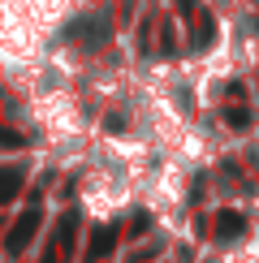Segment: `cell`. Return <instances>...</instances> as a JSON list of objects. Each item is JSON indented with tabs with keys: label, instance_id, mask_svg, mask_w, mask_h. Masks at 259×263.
Instances as JSON below:
<instances>
[{
	"label": "cell",
	"instance_id": "cell-1",
	"mask_svg": "<svg viewBox=\"0 0 259 263\" xmlns=\"http://www.w3.org/2000/svg\"><path fill=\"white\" fill-rule=\"evenodd\" d=\"M35 229H39V212L30 207V212H22V220L13 224V233L5 237V250H9V255H22V250H26V242L35 237Z\"/></svg>",
	"mask_w": 259,
	"mask_h": 263
},
{
	"label": "cell",
	"instance_id": "cell-2",
	"mask_svg": "<svg viewBox=\"0 0 259 263\" xmlns=\"http://www.w3.org/2000/svg\"><path fill=\"white\" fill-rule=\"evenodd\" d=\"M113 246H117V224H100L91 233V246H86L82 263H100L104 255H113Z\"/></svg>",
	"mask_w": 259,
	"mask_h": 263
},
{
	"label": "cell",
	"instance_id": "cell-3",
	"mask_svg": "<svg viewBox=\"0 0 259 263\" xmlns=\"http://www.w3.org/2000/svg\"><path fill=\"white\" fill-rule=\"evenodd\" d=\"M242 229H246V220L237 212H220V216H216V237H237Z\"/></svg>",
	"mask_w": 259,
	"mask_h": 263
},
{
	"label": "cell",
	"instance_id": "cell-4",
	"mask_svg": "<svg viewBox=\"0 0 259 263\" xmlns=\"http://www.w3.org/2000/svg\"><path fill=\"white\" fill-rule=\"evenodd\" d=\"M17 190H22V173L17 168H0V203L17 199Z\"/></svg>",
	"mask_w": 259,
	"mask_h": 263
},
{
	"label": "cell",
	"instance_id": "cell-5",
	"mask_svg": "<svg viewBox=\"0 0 259 263\" xmlns=\"http://www.w3.org/2000/svg\"><path fill=\"white\" fill-rule=\"evenodd\" d=\"M194 22H199V26H194V43H199V48H203V43H212V35H216V30H212V17L199 13Z\"/></svg>",
	"mask_w": 259,
	"mask_h": 263
},
{
	"label": "cell",
	"instance_id": "cell-6",
	"mask_svg": "<svg viewBox=\"0 0 259 263\" xmlns=\"http://www.w3.org/2000/svg\"><path fill=\"white\" fill-rule=\"evenodd\" d=\"M43 263H57V250H52V255H48V259H43Z\"/></svg>",
	"mask_w": 259,
	"mask_h": 263
}]
</instances>
